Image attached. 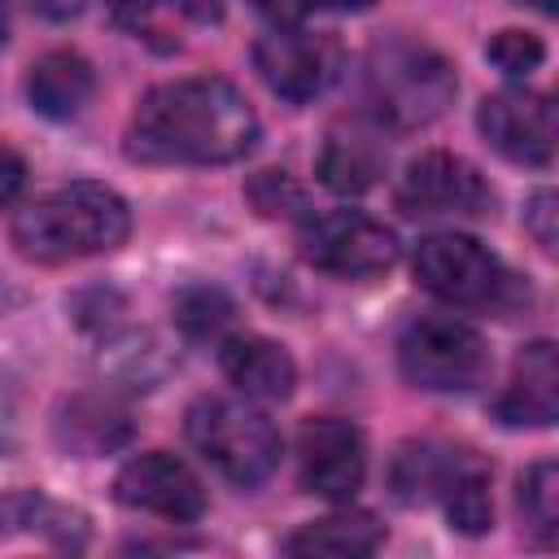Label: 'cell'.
Here are the masks:
<instances>
[{"mask_svg":"<svg viewBox=\"0 0 559 559\" xmlns=\"http://www.w3.org/2000/svg\"><path fill=\"white\" fill-rule=\"evenodd\" d=\"M218 367L245 397H258V402H284L297 384L293 354L280 341L258 336V332L227 336L223 349H218Z\"/></svg>","mask_w":559,"mask_h":559,"instance_id":"cell-14","label":"cell"},{"mask_svg":"<svg viewBox=\"0 0 559 559\" xmlns=\"http://www.w3.org/2000/svg\"><path fill=\"white\" fill-rule=\"evenodd\" d=\"M371 0H306V9H341V13H349V9H367Z\"/></svg>","mask_w":559,"mask_h":559,"instance_id":"cell-28","label":"cell"},{"mask_svg":"<svg viewBox=\"0 0 559 559\" xmlns=\"http://www.w3.org/2000/svg\"><path fill=\"white\" fill-rule=\"evenodd\" d=\"M114 498L131 511H148V515H162L175 524L201 520V511H205V489H201L197 472L166 450L127 459L122 472L114 476Z\"/></svg>","mask_w":559,"mask_h":559,"instance_id":"cell-12","label":"cell"},{"mask_svg":"<svg viewBox=\"0 0 559 559\" xmlns=\"http://www.w3.org/2000/svg\"><path fill=\"white\" fill-rule=\"evenodd\" d=\"M524 223H528V231L537 236V245L550 253V249H555V192H537V197L528 201V210H524Z\"/></svg>","mask_w":559,"mask_h":559,"instance_id":"cell-25","label":"cell"},{"mask_svg":"<svg viewBox=\"0 0 559 559\" xmlns=\"http://www.w3.org/2000/svg\"><path fill=\"white\" fill-rule=\"evenodd\" d=\"M485 57L507 74V79H524L528 70H537L546 61V44L533 31H498L485 44Z\"/></svg>","mask_w":559,"mask_h":559,"instance_id":"cell-22","label":"cell"},{"mask_svg":"<svg viewBox=\"0 0 559 559\" xmlns=\"http://www.w3.org/2000/svg\"><path fill=\"white\" fill-rule=\"evenodd\" d=\"M402 376L428 393H467L489 376L485 336L454 314H419L397 341Z\"/></svg>","mask_w":559,"mask_h":559,"instance_id":"cell-6","label":"cell"},{"mask_svg":"<svg viewBox=\"0 0 559 559\" xmlns=\"http://www.w3.org/2000/svg\"><path fill=\"white\" fill-rule=\"evenodd\" d=\"M493 415L507 428H546L559 415V358L550 341H533L520 349L507 389L493 402Z\"/></svg>","mask_w":559,"mask_h":559,"instance_id":"cell-13","label":"cell"},{"mask_svg":"<svg viewBox=\"0 0 559 559\" xmlns=\"http://www.w3.org/2000/svg\"><path fill=\"white\" fill-rule=\"evenodd\" d=\"M170 310H175V323H179L188 336H197V341L218 336V332L231 323V297H227L223 288H210V284L183 288Z\"/></svg>","mask_w":559,"mask_h":559,"instance_id":"cell-21","label":"cell"},{"mask_svg":"<svg viewBox=\"0 0 559 559\" xmlns=\"http://www.w3.org/2000/svg\"><path fill=\"white\" fill-rule=\"evenodd\" d=\"M515 4H533V9H542V13H555V0H515Z\"/></svg>","mask_w":559,"mask_h":559,"instance_id":"cell-30","label":"cell"},{"mask_svg":"<svg viewBox=\"0 0 559 559\" xmlns=\"http://www.w3.org/2000/svg\"><path fill=\"white\" fill-rule=\"evenodd\" d=\"M92 92H96V70L74 48L44 52L31 66V74H26V100H31V109L44 114V118H52V122L74 118L92 100Z\"/></svg>","mask_w":559,"mask_h":559,"instance_id":"cell-15","label":"cell"},{"mask_svg":"<svg viewBox=\"0 0 559 559\" xmlns=\"http://www.w3.org/2000/svg\"><path fill=\"white\" fill-rule=\"evenodd\" d=\"M397 210L411 218H480L493 210V188L467 157L419 153L397 179Z\"/></svg>","mask_w":559,"mask_h":559,"instance_id":"cell-8","label":"cell"},{"mask_svg":"<svg viewBox=\"0 0 559 559\" xmlns=\"http://www.w3.org/2000/svg\"><path fill=\"white\" fill-rule=\"evenodd\" d=\"M105 4H109V13H114L122 26H131V31H148L157 13H166L170 4H183V0H105Z\"/></svg>","mask_w":559,"mask_h":559,"instance_id":"cell-24","label":"cell"},{"mask_svg":"<svg viewBox=\"0 0 559 559\" xmlns=\"http://www.w3.org/2000/svg\"><path fill=\"white\" fill-rule=\"evenodd\" d=\"M384 162H389V148L380 144L376 131H367V127H332L323 148H319V179L332 192L358 197V192L380 183Z\"/></svg>","mask_w":559,"mask_h":559,"instance_id":"cell-16","label":"cell"},{"mask_svg":"<svg viewBox=\"0 0 559 559\" xmlns=\"http://www.w3.org/2000/svg\"><path fill=\"white\" fill-rule=\"evenodd\" d=\"M258 140V114L245 92L218 74L157 83L140 96L127 153L140 162H179V166H223L240 162Z\"/></svg>","mask_w":559,"mask_h":559,"instance_id":"cell-1","label":"cell"},{"mask_svg":"<svg viewBox=\"0 0 559 559\" xmlns=\"http://www.w3.org/2000/svg\"><path fill=\"white\" fill-rule=\"evenodd\" d=\"M188 441L231 485L253 489L280 467V428L240 397H201L188 406Z\"/></svg>","mask_w":559,"mask_h":559,"instance_id":"cell-5","label":"cell"},{"mask_svg":"<svg viewBox=\"0 0 559 559\" xmlns=\"http://www.w3.org/2000/svg\"><path fill=\"white\" fill-rule=\"evenodd\" d=\"M454 70L424 44H380L367 61V105L384 127H428L454 100Z\"/></svg>","mask_w":559,"mask_h":559,"instance_id":"cell-4","label":"cell"},{"mask_svg":"<svg viewBox=\"0 0 559 559\" xmlns=\"http://www.w3.org/2000/svg\"><path fill=\"white\" fill-rule=\"evenodd\" d=\"M4 39H9V4L0 0V48H4Z\"/></svg>","mask_w":559,"mask_h":559,"instance_id":"cell-29","label":"cell"},{"mask_svg":"<svg viewBox=\"0 0 559 559\" xmlns=\"http://www.w3.org/2000/svg\"><path fill=\"white\" fill-rule=\"evenodd\" d=\"M301 258L341 280H371L397 262V236L362 210H328L301 223Z\"/></svg>","mask_w":559,"mask_h":559,"instance_id":"cell-7","label":"cell"},{"mask_svg":"<svg viewBox=\"0 0 559 559\" xmlns=\"http://www.w3.org/2000/svg\"><path fill=\"white\" fill-rule=\"evenodd\" d=\"M131 231V210L127 201L92 179L61 183L31 201L26 210L13 214L9 240L22 258L31 262H74V258H96L109 253L127 240Z\"/></svg>","mask_w":559,"mask_h":559,"instance_id":"cell-2","label":"cell"},{"mask_svg":"<svg viewBox=\"0 0 559 559\" xmlns=\"http://www.w3.org/2000/svg\"><path fill=\"white\" fill-rule=\"evenodd\" d=\"M31 4H35L44 17H52V22H66V17H79L87 0H31Z\"/></svg>","mask_w":559,"mask_h":559,"instance_id":"cell-27","label":"cell"},{"mask_svg":"<svg viewBox=\"0 0 559 559\" xmlns=\"http://www.w3.org/2000/svg\"><path fill=\"white\" fill-rule=\"evenodd\" d=\"M22 183H26V162L13 148H0V210L22 192Z\"/></svg>","mask_w":559,"mask_h":559,"instance_id":"cell-26","label":"cell"},{"mask_svg":"<svg viewBox=\"0 0 559 559\" xmlns=\"http://www.w3.org/2000/svg\"><path fill=\"white\" fill-rule=\"evenodd\" d=\"M454 454L459 445H432V441H411L393 454V467H389V485H393V498L406 502V507H419V502H437L441 498V485L454 467Z\"/></svg>","mask_w":559,"mask_h":559,"instance_id":"cell-19","label":"cell"},{"mask_svg":"<svg viewBox=\"0 0 559 559\" xmlns=\"http://www.w3.org/2000/svg\"><path fill=\"white\" fill-rule=\"evenodd\" d=\"M249 201L266 214V218H280V214H297L306 201H301V188L284 175V170H258L253 183H249Z\"/></svg>","mask_w":559,"mask_h":559,"instance_id":"cell-23","label":"cell"},{"mask_svg":"<svg viewBox=\"0 0 559 559\" xmlns=\"http://www.w3.org/2000/svg\"><path fill=\"white\" fill-rule=\"evenodd\" d=\"M411 266H415L419 288H428L432 297L459 310H493L511 319L528 301V288L520 284V275H511L498 262V253H489L480 240L459 236V231L424 236L415 245Z\"/></svg>","mask_w":559,"mask_h":559,"instance_id":"cell-3","label":"cell"},{"mask_svg":"<svg viewBox=\"0 0 559 559\" xmlns=\"http://www.w3.org/2000/svg\"><path fill=\"white\" fill-rule=\"evenodd\" d=\"M450 515V528L467 533V537H480L489 533L493 524V502H489V467L476 450H459L454 454V467L441 485V498H437Z\"/></svg>","mask_w":559,"mask_h":559,"instance_id":"cell-18","label":"cell"},{"mask_svg":"<svg viewBox=\"0 0 559 559\" xmlns=\"http://www.w3.org/2000/svg\"><path fill=\"white\" fill-rule=\"evenodd\" d=\"M297 467L301 485L328 502H349L367 476V445L358 424L336 415H314L297 432Z\"/></svg>","mask_w":559,"mask_h":559,"instance_id":"cell-9","label":"cell"},{"mask_svg":"<svg viewBox=\"0 0 559 559\" xmlns=\"http://www.w3.org/2000/svg\"><path fill=\"white\" fill-rule=\"evenodd\" d=\"M520 511L542 542H555V533H559V467L550 459H537L520 476Z\"/></svg>","mask_w":559,"mask_h":559,"instance_id":"cell-20","label":"cell"},{"mask_svg":"<svg viewBox=\"0 0 559 559\" xmlns=\"http://www.w3.org/2000/svg\"><path fill=\"white\" fill-rule=\"evenodd\" d=\"M380 542H384V528L376 524V515H367V511H336V515H323V520L301 524L284 542V550L297 555V559H314V555L358 559V555L380 550Z\"/></svg>","mask_w":559,"mask_h":559,"instance_id":"cell-17","label":"cell"},{"mask_svg":"<svg viewBox=\"0 0 559 559\" xmlns=\"http://www.w3.org/2000/svg\"><path fill=\"white\" fill-rule=\"evenodd\" d=\"M253 66L275 96L310 100L336 79L341 48L332 35H310L301 26H275L271 35L253 44Z\"/></svg>","mask_w":559,"mask_h":559,"instance_id":"cell-10","label":"cell"},{"mask_svg":"<svg viewBox=\"0 0 559 559\" xmlns=\"http://www.w3.org/2000/svg\"><path fill=\"white\" fill-rule=\"evenodd\" d=\"M476 127L507 162L520 166H550L555 157V105L546 92L502 87L480 100Z\"/></svg>","mask_w":559,"mask_h":559,"instance_id":"cell-11","label":"cell"}]
</instances>
